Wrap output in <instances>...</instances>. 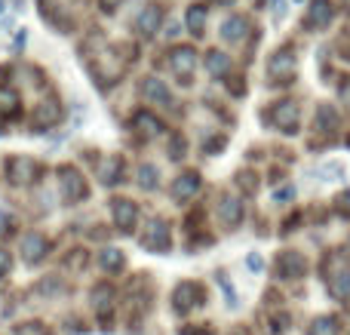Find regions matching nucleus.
Wrapping results in <instances>:
<instances>
[{"instance_id":"e433bc0d","label":"nucleus","mask_w":350,"mask_h":335,"mask_svg":"<svg viewBox=\"0 0 350 335\" xmlns=\"http://www.w3.org/2000/svg\"><path fill=\"white\" fill-rule=\"evenodd\" d=\"M120 3H123V0H98V6H102L105 12H114Z\"/></svg>"},{"instance_id":"72a5a7b5","label":"nucleus","mask_w":350,"mask_h":335,"mask_svg":"<svg viewBox=\"0 0 350 335\" xmlns=\"http://www.w3.org/2000/svg\"><path fill=\"white\" fill-rule=\"evenodd\" d=\"M240 185L249 191V194H252V191L258 188V182H252V176H249V172H240Z\"/></svg>"},{"instance_id":"a211bd4d","label":"nucleus","mask_w":350,"mask_h":335,"mask_svg":"<svg viewBox=\"0 0 350 335\" xmlns=\"http://www.w3.org/2000/svg\"><path fill=\"white\" fill-rule=\"evenodd\" d=\"M197 191H200V176H197V172H181V176L172 182L170 194H172V200L185 203V200H191Z\"/></svg>"},{"instance_id":"58836bf2","label":"nucleus","mask_w":350,"mask_h":335,"mask_svg":"<svg viewBox=\"0 0 350 335\" xmlns=\"http://www.w3.org/2000/svg\"><path fill=\"white\" fill-rule=\"evenodd\" d=\"M230 335H249L246 330H237V332H230Z\"/></svg>"},{"instance_id":"0eeeda50","label":"nucleus","mask_w":350,"mask_h":335,"mask_svg":"<svg viewBox=\"0 0 350 335\" xmlns=\"http://www.w3.org/2000/svg\"><path fill=\"white\" fill-rule=\"evenodd\" d=\"M203 286L200 283H191V280H185V283H178L175 286V293H172V308H175V314H187V311H193V308H200L203 305Z\"/></svg>"},{"instance_id":"9b49d317","label":"nucleus","mask_w":350,"mask_h":335,"mask_svg":"<svg viewBox=\"0 0 350 335\" xmlns=\"http://www.w3.org/2000/svg\"><path fill=\"white\" fill-rule=\"evenodd\" d=\"M332 18H335V3L332 0H310L308 16H304V28L323 31V28L332 25Z\"/></svg>"},{"instance_id":"a19ab883","label":"nucleus","mask_w":350,"mask_h":335,"mask_svg":"<svg viewBox=\"0 0 350 335\" xmlns=\"http://www.w3.org/2000/svg\"><path fill=\"white\" fill-rule=\"evenodd\" d=\"M0 16H3V0H0Z\"/></svg>"},{"instance_id":"b1692460","label":"nucleus","mask_w":350,"mask_h":335,"mask_svg":"<svg viewBox=\"0 0 350 335\" xmlns=\"http://www.w3.org/2000/svg\"><path fill=\"white\" fill-rule=\"evenodd\" d=\"M206 71H209L212 77H224V74L230 71V55L218 53V49L206 53Z\"/></svg>"},{"instance_id":"412c9836","label":"nucleus","mask_w":350,"mask_h":335,"mask_svg":"<svg viewBox=\"0 0 350 335\" xmlns=\"http://www.w3.org/2000/svg\"><path fill=\"white\" fill-rule=\"evenodd\" d=\"M246 31H249V18L246 16H230L228 22L221 25V37L224 40H230V43H240L243 37H246Z\"/></svg>"},{"instance_id":"cd10ccee","label":"nucleus","mask_w":350,"mask_h":335,"mask_svg":"<svg viewBox=\"0 0 350 335\" xmlns=\"http://www.w3.org/2000/svg\"><path fill=\"white\" fill-rule=\"evenodd\" d=\"M139 185H142L145 191H154V188H157V166L142 163V166H139Z\"/></svg>"},{"instance_id":"f704fd0d","label":"nucleus","mask_w":350,"mask_h":335,"mask_svg":"<svg viewBox=\"0 0 350 335\" xmlns=\"http://www.w3.org/2000/svg\"><path fill=\"white\" fill-rule=\"evenodd\" d=\"M246 265H249V268H252V271H261V268H265V262H261V256H258V252H252V256L246 258Z\"/></svg>"},{"instance_id":"aec40b11","label":"nucleus","mask_w":350,"mask_h":335,"mask_svg":"<svg viewBox=\"0 0 350 335\" xmlns=\"http://www.w3.org/2000/svg\"><path fill=\"white\" fill-rule=\"evenodd\" d=\"M18 108H22V98H18V92L12 90V86L0 83V120H10V117H16Z\"/></svg>"},{"instance_id":"ddd939ff","label":"nucleus","mask_w":350,"mask_h":335,"mask_svg":"<svg viewBox=\"0 0 350 335\" xmlns=\"http://www.w3.org/2000/svg\"><path fill=\"white\" fill-rule=\"evenodd\" d=\"M46 252H49V240L43 237V234L28 231V234L22 237V258H25L28 265L43 262V258H46Z\"/></svg>"},{"instance_id":"393cba45","label":"nucleus","mask_w":350,"mask_h":335,"mask_svg":"<svg viewBox=\"0 0 350 335\" xmlns=\"http://www.w3.org/2000/svg\"><path fill=\"white\" fill-rule=\"evenodd\" d=\"M187 28H191V34H203L206 31V6L193 3L191 10H187Z\"/></svg>"},{"instance_id":"dca6fc26","label":"nucleus","mask_w":350,"mask_h":335,"mask_svg":"<svg viewBox=\"0 0 350 335\" xmlns=\"http://www.w3.org/2000/svg\"><path fill=\"white\" fill-rule=\"evenodd\" d=\"M133 129L142 135V139H157V135L163 133V120H160L157 114H151V111H135Z\"/></svg>"},{"instance_id":"2f4dec72","label":"nucleus","mask_w":350,"mask_h":335,"mask_svg":"<svg viewBox=\"0 0 350 335\" xmlns=\"http://www.w3.org/2000/svg\"><path fill=\"white\" fill-rule=\"evenodd\" d=\"M10 265H12L10 252H6V250H0V277H6V274H10Z\"/></svg>"},{"instance_id":"79ce46f5","label":"nucleus","mask_w":350,"mask_h":335,"mask_svg":"<svg viewBox=\"0 0 350 335\" xmlns=\"http://www.w3.org/2000/svg\"><path fill=\"white\" fill-rule=\"evenodd\" d=\"M347 145H350V139H347Z\"/></svg>"},{"instance_id":"39448f33","label":"nucleus","mask_w":350,"mask_h":335,"mask_svg":"<svg viewBox=\"0 0 350 335\" xmlns=\"http://www.w3.org/2000/svg\"><path fill=\"white\" fill-rule=\"evenodd\" d=\"M59 191L65 203H80L86 197V178L74 166H59Z\"/></svg>"},{"instance_id":"7c9ffc66","label":"nucleus","mask_w":350,"mask_h":335,"mask_svg":"<svg viewBox=\"0 0 350 335\" xmlns=\"http://www.w3.org/2000/svg\"><path fill=\"white\" fill-rule=\"evenodd\" d=\"M16 332H18V335H46V332L40 330V323H28V326H18Z\"/></svg>"},{"instance_id":"423d86ee","label":"nucleus","mask_w":350,"mask_h":335,"mask_svg":"<svg viewBox=\"0 0 350 335\" xmlns=\"http://www.w3.org/2000/svg\"><path fill=\"white\" fill-rule=\"evenodd\" d=\"M193 68H197V49L193 46H175L170 49V71L181 83H191Z\"/></svg>"},{"instance_id":"c9c22d12","label":"nucleus","mask_w":350,"mask_h":335,"mask_svg":"<svg viewBox=\"0 0 350 335\" xmlns=\"http://www.w3.org/2000/svg\"><path fill=\"white\" fill-rule=\"evenodd\" d=\"M338 209H341L345 215H350V191H345V194L338 197Z\"/></svg>"},{"instance_id":"f8f14e48","label":"nucleus","mask_w":350,"mask_h":335,"mask_svg":"<svg viewBox=\"0 0 350 335\" xmlns=\"http://www.w3.org/2000/svg\"><path fill=\"white\" fill-rule=\"evenodd\" d=\"M114 308H117L114 286H108V283H98V286L92 289V311H96V317L98 320H111Z\"/></svg>"},{"instance_id":"1a4fd4ad","label":"nucleus","mask_w":350,"mask_h":335,"mask_svg":"<svg viewBox=\"0 0 350 335\" xmlns=\"http://www.w3.org/2000/svg\"><path fill=\"white\" fill-rule=\"evenodd\" d=\"M111 215H114V225L120 234H133L135 222H139V209H135V203L129 200V197L111 200Z\"/></svg>"},{"instance_id":"5701e85b","label":"nucleus","mask_w":350,"mask_h":335,"mask_svg":"<svg viewBox=\"0 0 350 335\" xmlns=\"http://www.w3.org/2000/svg\"><path fill=\"white\" fill-rule=\"evenodd\" d=\"M98 265H102L105 271H111V274H120L123 265H126V258H123L120 250H114V246H105V250L98 252Z\"/></svg>"},{"instance_id":"ea45409f","label":"nucleus","mask_w":350,"mask_h":335,"mask_svg":"<svg viewBox=\"0 0 350 335\" xmlns=\"http://www.w3.org/2000/svg\"><path fill=\"white\" fill-rule=\"evenodd\" d=\"M218 3H224V6H230V3H234V0H218Z\"/></svg>"},{"instance_id":"20e7f679","label":"nucleus","mask_w":350,"mask_h":335,"mask_svg":"<svg viewBox=\"0 0 350 335\" xmlns=\"http://www.w3.org/2000/svg\"><path fill=\"white\" fill-rule=\"evenodd\" d=\"M267 117H271V123L280 129V133L295 135L298 133V123H301V108H298L292 98H283V102L273 105Z\"/></svg>"},{"instance_id":"c756f323","label":"nucleus","mask_w":350,"mask_h":335,"mask_svg":"<svg viewBox=\"0 0 350 335\" xmlns=\"http://www.w3.org/2000/svg\"><path fill=\"white\" fill-rule=\"evenodd\" d=\"M292 197H295V188H292V185H286V188H280L277 194H273V200H277V203H286V200H292Z\"/></svg>"},{"instance_id":"bb28decb","label":"nucleus","mask_w":350,"mask_h":335,"mask_svg":"<svg viewBox=\"0 0 350 335\" xmlns=\"http://www.w3.org/2000/svg\"><path fill=\"white\" fill-rule=\"evenodd\" d=\"M308 335H338V317H317Z\"/></svg>"},{"instance_id":"4be33fe9","label":"nucleus","mask_w":350,"mask_h":335,"mask_svg":"<svg viewBox=\"0 0 350 335\" xmlns=\"http://www.w3.org/2000/svg\"><path fill=\"white\" fill-rule=\"evenodd\" d=\"M120 176H123V160L120 157H105L102 163H98V178H102V185L120 182Z\"/></svg>"},{"instance_id":"4c0bfd02","label":"nucleus","mask_w":350,"mask_h":335,"mask_svg":"<svg viewBox=\"0 0 350 335\" xmlns=\"http://www.w3.org/2000/svg\"><path fill=\"white\" fill-rule=\"evenodd\" d=\"M286 16V0H273V18H283Z\"/></svg>"},{"instance_id":"6ab92c4d","label":"nucleus","mask_w":350,"mask_h":335,"mask_svg":"<svg viewBox=\"0 0 350 335\" xmlns=\"http://www.w3.org/2000/svg\"><path fill=\"white\" fill-rule=\"evenodd\" d=\"M218 219H221L224 228H237L243 222V200L224 194L221 200H218Z\"/></svg>"},{"instance_id":"9d476101","label":"nucleus","mask_w":350,"mask_h":335,"mask_svg":"<svg viewBox=\"0 0 350 335\" xmlns=\"http://www.w3.org/2000/svg\"><path fill=\"white\" fill-rule=\"evenodd\" d=\"M6 176H10L12 185H31L40 176V166L31 157H10L6 160Z\"/></svg>"},{"instance_id":"a878e982","label":"nucleus","mask_w":350,"mask_h":335,"mask_svg":"<svg viewBox=\"0 0 350 335\" xmlns=\"http://www.w3.org/2000/svg\"><path fill=\"white\" fill-rule=\"evenodd\" d=\"M335 126H338V114H335L329 105H320V111H317V129H320V133H329V135H332Z\"/></svg>"},{"instance_id":"4468645a","label":"nucleus","mask_w":350,"mask_h":335,"mask_svg":"<svg viewBox=\"0 0 350 335\" xmlns=\"http://www.w3.org/2000/svg\"><path fill=\"white\" fill-rule=\"evenodd\" d=\"M59 120H62V108H59V102H53V98L40 102L34 108V114H31V126L34 129H49V126H55Z\"/></svg>"},{"instance_id":"2eb2a0df","label":"nucleus","mask_w":350,"mask_h":335,"mask_svg":"<svg viewBox=\"0 0 350 335\" xmlns=\"http://www.w3.org/2000/svg\"><path fill=\"white\" fill-rule=\"evenodd\" d=\"M139 92L145 96V102H151V105H163V108H170V105H172L170 90H166V83H163V80H157V77H145V80H142Z\"/></svg>"},{"instance_id":"6e6552de","label":"nucleus","mask_w":350,"mask_h":335,"mask_svg":"<svg viewBox=\"0 0 350 335\" xmlns=\"http://www.w3.org/2000/svg\"><path fill=\"white\" fill-rule=\"evenodd\" d=\"M304 274H308V258L301 252L283 250L277 256V277H283V280H301Z\"/></svg>"},{"instance_id":"473e14b6","label":"nucleus","mask_w":350,"mask_h":335,"mask_svg":"<svg viewBox=\"0 0 350 335\" xmlns=\"http://www.w3.org/2000/svg\"><path fill=\"white\" fill-rule=\"evenodd\" d=\"M178 335H212V330H209V326H193V330H191V326H185Z\"/></svg>"},{"instance_id":"c85d7f7f","label":"nucleus","mask_w":350,"mask_h":335,"mask_svg":"<svg viewBox=\"0 0 350 335\" xmlns=\"http://www.w3.org/2000/svg\"><path fill=\"white\" fill-rule=\"evenodd\" d=\"M172 160H178V157H185V142H181V135H172V154H170Z\"/></svg>"},{"instance_id":"f3484780","label":"nucleus","mask_w":350,"mask_h":335,"mask_svg":"<svg viewBox=\"0 0 350 335\" xmlns=\"http://www.w3.org/2000/svg\"><path fill=\"white\" fill-rule=\"evenodd\" d=\"M160 25H163V12H160V6H145V10L135 16V31H139L142 37H154L160 31Z\"/></svg>"},{"instance_id":"f03ea898","label":"nucleus","mask_w":350,"mask_h":335,"mask_svg":"<svg viewBox=\"0 0 350 335\" xmlns=\"http://www.w3.org/2000/svg\"><path fill=\"white\" fill-rule=\"evenodd\" d=\"M139 243L145 246L148 252H157V256H163V252H170L172 246V234H170V225H166L163 219H151L145 225V231H142Z\"/></svg>"},{"instance_id":"f257e3e1","label":"nucleus","mask_w":350,"mask_h":335,"mask_svg":"<svg viewBox=\"0 0 350 335\" xmlns=\"http://www.w3.org/2000/svg\"><path fill=\"white\" fill-rule=\"evenodd\" d=\"M323 280L332 299L338 302H350V258L345 252L332 250L323 258Z\"/></svg>"},{"instance_id":"7ed1b4c3","label":"nucleus","mask_w":350,"mask_h":335,"mask_svg":"<svg viewBox=\"0 0 350 335\" xmlns=\"http://www.w3.org/2000/svg\"><path fill=\"white\" fill-rule=\"evenodd\" d=\"M295 71H298V59L289 46L277 49V53L271 55V62H267V77H271L273 83H292Z\"/></svg>"}]
</instances>
